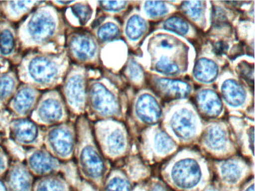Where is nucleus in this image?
<instances>
[{
	"label": "nucleus",
	"mask_w": 255,
	"mask_h": 191,
	"mask_svg": "<svg viewBox=\"0 0 255 191\" xmlns=\"http://www.w3.org/2000/svg\"><path fill=\"white\" fill-rule=\"evenodd\" d=\"M92 124L97 144L106 159L118 161L129 155L132 137L125 122L108 119Z\"/></svg>",
	"instance_id": "10"
},
{
	"label": "nucleus",
	"mask_w": 255,
	"mask_h": 191,
	"mask_svg": "<svg viewBox=\"0 0 255 191\" xmlns=\"http://www.w3.org/2000/svg\"><path fill=\"white\" fill-rule=\"evenodd\" d=\"M101 46L90 31L68 25L65 50L73 64L98 68L101 64Z\"/></svg>",
	"instance_id": "12"
},
{
	"label": "nucleus",
	"mask_w": 255,
	"mask_h": 191,
	"mask_svg": "<svg viewBox=\"0 0 255 191\" xmlns=\"http://www.w3.org/2000/svg\"><path fill=\"white\" fill-rule=\"evenodd\" d=\"M71 64L66 50L60 53L31 51L22 58L17 74L21 83L40 91H52L61 86Z\"/></svg>",
	"instance_id": "4"
},
{
	"label": "nucleus",
	"mask_w": 255,
	"mask_h": 191,
	"mask_svg": "<svg viewBox=\"0 0 255 191\" xmlns=\"http://www.w3.org/2000/svg\"><path fill=\"white\" fill-rule=\"evenodd\" d=\"M42 2V1H1L2 16L11 23L19 22Z\"/></svg>",
	"instance_id": "35"
},
{
	"label": "nucleus",
	"mask_w": 255,
	"mask_h": 191,
	"mask_svg": "<svg viewBox=\"0 0 255 191\" xmlns=\"http://www.w3.org/2000/svg\"><path fill=\"white\" fill-rule=\"evenodd\" d=\"M129 90L120 74L104 69L102 76L89 79L85 116L92 123L108 119L125 122Z\"/></svg>",
	"instance_id": "3"
},
{
	"label": "nucleus",
	"mask_w": 255,
	"mask_h": 191,
	"mask_svg": "<svg viewBox=\"0 0 255 191\" xmlns=\"http://www.w3.org/2000/svg\"><path fill=\"white\" fill-rule=\"evenodd\" d=\"M77 143L74 161L82 180L99 190L109 174L110 162L101 153L92 130V124L86 116L76 121Z\"/></svg>",
	"instance_id": "5"
},
{
	"label": "nucleus",
	"mask_w": 255,
	"mask_h": 191,
	"mask_svg": "<svg viewBox=\"0 0 255 191\" xmlns=\"http://www.w3.org/2000/svg\"><path fill=\"white\" fill-rule=\"evenodd\" d=\"M197 146L201 153L217 160L234 156L238 145L228 119L205 121Z\"/></svg>",
	"instance_id": "11"
},
{
	"label": "nucleus",
	"mask_w": 255,
	"mask_h": 191,
	"mask_svg": "<svg viewBox=\"0 0 255 191\" xmlns=\"http://www.w3.org/2000/svg\"><path fill=\"white\" fill-rule=\"evenodd\" d=\"M164 104L150 89L135 90L129 88V104L126 124L132 138L149 127L160 125L163 116Z\"/></svg>",
	"instance_id": "8"
},
{
	"label": "nucleus",
	"mask_w": 255,
	"mask_h": 191,
	"mask_svg": "<svg viewBox=\"0 0 255 191\" xmlns=\"http://www.w3.org/2000/svg\"><path fill=\"white\" fill-rule=\"evenodd\" d=\"M178 13L200 32L205 34L211 26V1H181Z\"/></svg>",
	"instance_id": "25"
},
{
	"label": "nucleus",
	"mask_w": 255,
	"mask_h": 191,
	"mask_svg": "<svg viewBox=\"0 0 255 191\" xmlns=\"http://www.w3.org/2000/svg\"><path fill=\"white\" fill-rule=\"evenodd\" d=\"M35 179L24 161L11 160L3 180L8 191H32Z\"/></svg>",
	"instance_id": "31"
},
{
	"label": "nucleus",
	"mask_w": 255,
	"mask_h": 191,
	"mask_svg": "<svg viewBox=\"0 0 255 191\" xmlns=\"http://www.w3.org/2000/svg\"><path fill=\"white\" fill-rule=\"evenodd\" d=\"M0 191H8L3 179H0Z\"/></svg>",
	"instance_id": "48"
},
{
	"label": "nucleus",
	"mask_w": 255,
	"mask_h": 191,
	"mask_svg": "<svg viewBox=\"0 0 255 191\" xmlns=\"http://www.w3.org/2000/svg\"><path fill=\"white\" fill-rule=\"evenodd\" d=\"M221 180L228 185H236L249 176L252 167L244 158L234 155L223 160H217L213 164Z\"/></svg>",
	"instance_id": "24"
},
{
	"label": "nucleus",
	"mask_w": 255,
	"mask_h": 191,
	"mask_svg": "<svg viewBox=\"0 0 255 191\" xmlns=\"http://www.w3.org/2000/svg\"><path fill=\"white\" fill-rule=\"evenodd\" d=\"M146 80L147 88L160 98L163 104L192 99L196 88L189 79H171L148 72H146Z\"/></svg>",
	"instance_id": "19"
},
{
	"label": "nucleus",
	"mask_w": 255,
	"mask_h": 191,
	"mask_svg": "<svg viewBox=\"0 0 255 191\" xmlns=\"http://www.w3.org/2000/svg\"><path fill=\"white\" fill-rule=\"evenodd\" d=\"M24 162L35 178L62 174L75 187L81 179L74 161L68 162L60 161L44 147L26 149Z\"/></svg>",
	"instance_id": "15"
},
{
	"label": "nucleus",
	"mask_w": 255,
	"mask_h": 191,
	"mask_svg": "<svg viewBox=\"0 0 255 191\" xmlns=\"http://www.w3.org/2000/svg\"><path fill=\"white\" fill-rule=\"evenodd\" d=\"M124 167L128 174L134 178L145 177L150 173L147 164L138 155H128L125 157Z\"/></svg>",
	"instance_id": "42"
},
{
	"label": "nucleus",
	"mask_w": 255,
	"mask_h": 191,
	"mask_svg": "<svg viewBox=\"0 0 255 191\" xmlns=\"http://www.w3.org/2000/svg\"><path fill=\"white\" fill-rule=\"evenodd\" d=\"M150 191H170L168 189L166 186L164 185L162 182H159V181H153L150 183V188H149Z\"/></svg>",
	"instance_id": "46"
},
{
	"label": "nucleus",
	"mask_w": 255,
	"mask_h": 191,
	"mask_svg": "<svg viewBox=\"0 0 255 191\" xmlns=\"http://www.w3.org/2000/svg\"><path fill=\"white\" fill-rule=\"evenodd\" d=\"M97 11L98 1H75L67 7L64 17L72 28L87 30L95 21Z\"/></svg>",
	"instance_id": "29"
},
{
	"label": "nucleus",
	"mask_w": 255,
	"mask_h": 191,
	"mask_svg": "<svg viewBox=\"0 0 255 191\" xmlns=\"http://www.w3.org/2000/svg\"><path fill=\"white\" fill-rule=\"evenodd\" d=\"M44 128L29 118H14L9 126V138L24 148L43 147Z\"/></svg>",
	"instance_id": "23"
},
{
	"label": "nucleus",
	"mask_w": 255,
	"mask_h": 191,
	"mask_svg": "<svg viewBox=\"0 0 255 191\" xmlns=\"http://www.w3.org/2000/svg\"><path fill=\"white\" fill-rule=\"evenodd\" d=\"M67 28L68 24L63 13L50 1H43L17 28L22 51L45 53L63 52Z\"/></svg>",
	"instance_id": "2"
},
{
	"label": "nucleus",
	"mask_w": 255,
	"mask_h": 191,
	"mask_svg": "<svg viewBox=\"0 0 255 191\" xmlns=\"http://www.w3.org/2000/svg\"><path fill=\"white\" fill-rule=\"evenodd\" d=\"M129 49L123 40L112 42L101 48V64L104 69L120 74L129 56Z\"/></svg>",
	"instance_id": "32"
},
{
	"label": "nucleus",
	"mask_w": 255,
	"mask_h": 191,
	"mask_svg": "<svg viewBox=\"0 0 255 191\" xmlns=\"http://www.w3.org/2000/svg\"><path fill=\"white\" fill-rule=\"evenodd\" d=\"M104 191H131V184L127 175L121 170H113L104 181Z\"/></svg>",
	"instance_id": "41"
},
{
	"label": "nucleus",
	"mask_w": 255,
	"mask_h": 191,
	"mask_svg": "<svg viewBox=\"0 0 255 191\" xmlns=\"http://www.w3.org/2000/svg\"><path fill=\"white\" fill-rule=\"evenodd\" d=\"M229 66L233 73L254 88L255 84V61L254 57L248 55H240L229 61Z\"/></svg>",
	"instance_id": "37"
},
{
	"label": "nucleus",
	"mask_w": 255,
	"mask_h": 191,
	"mask_svg": "<svg viewBox=\"0 0 255 191\" xmlns=\"http://www.w3.org/2000/svg\"><path fill=\"white\" fill-rule=\"evenodd\" d=\"M76 143L77 130L74 121L44 128L43 147L60 161H74Z\"/></svg>",
	"instance_id": "17"
},
{
	"label": "nucleus",
	"mask_w": 255,
	"mask_h": 191,
	"mask_svg": "<svg viewBox=\"0 0 255 191\" xmlns=\"http://www.w3.org/2000/svg\"><path fill=\"white\" fill-rule=\"evenodd\" d=\"M122 40L128 46L129 50L136 53L144 39L150 33V22L141 14L136 5L130 10L122 19Z\"/></svg>",
	"instance_id": "20"
},
{
	"label": "nucleus",
	"mask_w": 255,
	"mask_h": 191,
	"mask_svg": "<svg viewBox=\"0 0 255 191\" xmlns=\"http://www.w3.org/2000/svg\"><path fill=\"white\" fill-rule=\"evenodd\" d=\"M75 1H50L52 5L54 6L56 8H63V7H68L72 5Z\"/></svg>",
	"instance_id": "47"
},
{
	"label": "nucleus",
	"mask_w": 255,
	"mask_h": 191,
	"mask_svg": "<svg viewBox=\"0 0 255 191\" xmlns=\"http://www.w3.org/2000/svg\"><path fill=\"white\" fill-rule=\"evenodd\" d=\"M121 76L129 88L135 91L147 88L145 70L138 62L133 53L129 54L126 63L121 70Z\"/></svg>",
	"instance_id": "34"
},
{
	"label": "nucleus",
	"mask_w": 255,
	"mask_h": 191,
	"mask_svg": "<svg viewBox=\"0 0 255 191\" xmlns=\"http://www.w3.org/2000/svg\"><path fill=\"white\" fill-rule=\"evenodd\" d=\"M204 122L192 99L164 104L160 125L179 146L191 147L197 145Z\"/></svg>",
	"instance_id": "7"
},
{
	"label": "nucleus",
	"mask_w": 255,
	"mask_h": 191,
	"mask_svg": "<svg viewBox=\"0 0 255 191\" xmlns=\"http://www.w3.org/2000/svg\"><path fill=\"white\" fill-rule=\"evenodd\" d=\"M36 88L21 83L19 85L7 107L14 118H29L41 96Z\"/></svg>",
	"instance_id": "27"
},
{
	"label": "nucleus",
	"mask_w": 255,
	"mask_h": 191,
	"mask_svg": "<svg viewBox=\"0 0 255 191\" xmlns=\"http://www.w3.org/2000/svg\"><path fill=\"white\" fill-rule=\"evenodd\" d=\"M2 143V139L1 138V137H0V144Z\"/></svg>",
	"instance_id": "51"
},
{
	"label": "nucleus",
	"mask_w": 255,
	"mask_h": 191,
	"mask_svg": "<svg viewBox=\"0 0 255 191\" xmlns=\"http://www.w3.org/2000/svg\"><path fill=\"white\" fill-rule=\"evenodd\" d=\"M165 179L178 189L192 191L202 185L210 176L208 160L200 151L184 147L162 166Z\"/></svg>",
	"instance_id": "6"
},
{
	"label": "nucleus",
	"mask_w": 255,
	"mask_h": 191,
	"mask_svg": "<svg viewBox=\"0 0 255 191\" xmlns=\"http://www.w3.org/2000/svg\"><path fill=\"white\" fill-rule=\"evenodd\" d=\"M153 30L171 33L188 40L193 45L196 43V49L203 41L201 32L179 13H174L161 22L154 24Z\"/></svg>",
	"instance_id": "26"
},
{
	"label": "nucleus",
	"mask_w": 255,
	"mask_h": 191,
	"mask_svg": "<svg viewBox=\"0 0 255 191\" xmlns=\"http://www.w3.org/2000/svg\"><path fill=\"white\" fill-rule=\"evenodd\" d=\"M89 69L71 64L61 85V94L66 104L70 117L77 121V118L86 114V98Z\"/></svg>",
	"instance_id": "13"
},
{
	"label": "nucleus",
	"mask_w": 255,
	"mask_h": 191,
	"mask_svg": "<svg viewBox=\"0 0 255 191\" xmlns=\"http://www.w3.org/2000/svg\"><path fill=\"white\" fill-rule=\"evenodd\" d=\"M32 191H77L76 187L62 174L36 178Z\"/></svg>",
	"instance_id": "36"
},
{
	"label": "nucleus",
	"mask_w": 255,
	"mask_h": 191,
	"mask_svg": "<svg viewBox=\"0 0 255 191\" xmlns=\"http://www.w3.org/2000/svg\"><path fill=\"white\" fill-rule=\"evenodd\" d=\"M76 191H99V190L97 189L95 187L92 186L91 184L85 182V181L80 179L76 186Z\"/></svg>",
	"instance_id": "45"
},
{
	"label": "nucleus",
	"mask_w": 255,
	"mask_h": 191,
	"mask_svg": "<svg viewBox=\"0 0 255 191\" xmlns=\"http://www.w3.org/2000/svg\"><path fill=\"white\" fill-rule=\"evenodd\" d=\"M239 149L254 164L255 120L246 116H228Z\"/></svg>",
	"instance_id": "28"
},
{
	"label": "nucleus",
	"mask_w": 255,
	"mask_h": 191,
	"mask_svg": "<svg viewBox=\"0 0 255 191\" xmlns=\"http://www.w3.org/2000/svg\"><path fill=\"white\" fill-rule=\"evenodd\" d=\"M217 90L228 116H246L255 120V94L249 87L227 66L218 79Z\"/></svg>",
	"instance_id": "9"
},
{
	"label": "nucleus",
	"mask_w": 255,
	"mask_h": 191,
	"mask_svg": "<svg viewBox=\"0 0 255 191\" xmlns=\"http://www.w3.org/2000/svg\"><path fill=\"white\" fill-rule=\"evenodd\" d=\"M197 53L189 79L195 86H215L229 60L213 50L203 40L197 47Z\"/></svg>",
	"instance_id": "14"
},
{
	"label": "nucleus",
	"mask_w": 255,
	"mask_h": 191,
	"mask_svg": "<svg viewBox=\"0 0 255 191\" xmlns=\"http://www.w3.org/2000/svg\"><path fill=\"white\" fill-rule=\"evenodd\" d=\"M180 1H138V7L145 19L156 24L174 13H178Z\"/></svg>",
	"instance_id": "33"
},
{
	"label": "nucleus",
	"mask_w": 255,
	"mask_h": 191,
	"mask_svg": "<svg viewBox=\"0 0 255 191\" xmlns=\"http://www.w3.org/2000/svg\"><path fill=\"white\" fill-rule=\"evenodd\" d=\"M137 139L140 157L147 164H154L169 159L180 147L160 125L145 128L140 133Z\"/></svg>",
	"instance_id": "16"
},
{
	"label": "nucleus",
	"mask_w": 255,
	"mask_h": 191,
	"mask_svg": "<svg viewBox=\"0 0 255 191\" xmlns=\"http://www.w3.org/2000/svg\"><path fill=\"white\" fill-rule=\"evenodd\" d=\"M11 159L2 143L0 144V179H3L8 171Z\"/></svg>",
	"instance_id": "44"
},
{
	"label": "nucleus",
	"mask_w": 255,
	"mask_h": 191,
	"mask_svg": "<svg viewBox=\"0 0 255 191\" xmlns=\"http://www.w3.org/2000/svg\"><path fill=\"white\" fill-rule=\"evenodd\" d=\"M2 16V12H1V1H0V17Z\"/></svg>",
	"instance_id": "50"
},
{
	"label": "nucleus",
	"mask_w": 255,
	"mask_h": 191,
	"mask_svg": "<svg viewBox=\"0 0 255 191\" xmlns=\"http://www.w3.org/2000/svg\"><path fill=\"white\" fill-rule=\"evenodd\" d=\"M192 101L204 121L219 120L225 119L227 115L225 105L215 86L195 88Z\"/></svg>",
	"instance_id": "22"
},
{
	"label": "nucleus",
	"mask_w": 255,
	"mask_h": 191,
	"mask_svg": "<svg viewBox=\"0 0 255 191\" xmlns=\"http://www.w3.org/2000/svg\"><path fill=\"white\" fill-rule=\"evenodd\" d=\"M20 85L16 72L9 70L0 72V109L6 108Z\"/></svg>",
	"instance_id": "38"
},
{
	"label": "nucleus",
	"mask_w": 255,
	"mask_h": 191,
	"mask_svg": "<svg viewBox=\"0 0 255 191\" xmlns=\"http://www.w3.org/2000/svg\"><path fill=\"white\" fill-rule=\"evenodd\" d=\"M70 118L69 112L62 94L56 89L41 94L30 115V119L42 128L68 122Z\"/></svg>",
	"instance_id": "18"
},
{
	"label": "nucleus",
	"mask_w": 255,
	"mask_h": 191,
	"mask_svg": "<svg viewBox=\"0 0 255 191\" xmlns=\"http://www.w3.org/2000/svg\"><path fill=\"white\" fill-rule=\"evenodd\" d=\"M14 119L11 112L6 108L0 109V137L2 141L9 138V126Z\"/></svg>",
	"instance_id": "43"
},
{
	"label": "nucleus",
	"mask_w": 255,
	"mask_h": 191,
	"mask_svg": "<svg viewBox=\"0 0 255 191\" xmlns=\"http://www.w3.org/2000/svg\"><path fill=\"white\" fill-rule=\"evenodd\" d=\"M237 40L244 49L245 54L254 57L255 22L240 19L235 25Z\"/></svg>",
	"instance_id": "40"
},
{
	"label": "nucleus",
	"mask_w": 255,
	"mask_h": 191,
	"mask_svg": "<svg viewBox=\"0 0 255 191\" xmlns=\"http://www.w3.org/2000/svg\"><path fill=\"white\" fill-rule=\"evenodd\" d=\"M138 1H98L96 16H110L122 19Z\"/></svg>",
	"instance_id": "39"
},
{
	"label": "nucleus",
	"mask_w": 255,
	"mask_h": 191,
	"mask_svg": "<svg viewBox=\"0 0 255 191\" xmlns=\"http://www.w3.org/2000/svg\"><path fill=\"white\" fill-rule=\"evenodd\" d=\"M17 30L14 23L0 17V72L9 70V64L18 66L23 57Z\"/></svg>",
	"instance_id": "21"
},
{
	"label": "nucleus",
	"mask_w": 255,
	"mask_h": 191,
	"mask_svg": "<svg viewBox=\"0 0 255 191\" xmlns=\"http://www.w3.org/2000/svg\"><path fill=\"white\" fill-rule=\"evenodd\" d=\"M192 43L166 31L152 30L134 54L146 72L171 79H189L196 56Z\"/></svg>",
	"instance_id": "1"
},
{
	"label": "nucleus",
	"mask_w": 255,
	"mask_h": 191,
	"mask_svg": "<svg viewBox=\"0 0 255 191\" xmlns=\"http://www.w3.org/2000/svg\"><path fill=\"white\" fill-rule=\"evenodd\" d=\"M245 191H254V184L252 183L250 186L248 187L247 189H246Z\"/></svg>",
	"instance_id": "49"
},
{
	"label": "nucleus",
	"mask_w": 255,
	"mask_h": 191,
	"mask_svg": "<svg viewBox=\"0 0 255 191\" xmlns=\"http://www.w3.org/2000/svg\"><path fill=\"white\" fill-rule=\"evenodd\" d=\"M101 47L122 40V21L110 16H96L93 23L88 28Z\"/></svg>",
	"instance_id": "30"
}]
</instances>
